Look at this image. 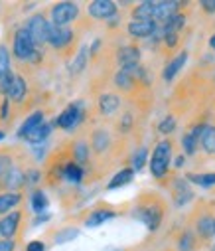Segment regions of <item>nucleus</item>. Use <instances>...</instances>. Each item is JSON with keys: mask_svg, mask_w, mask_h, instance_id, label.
<instances>
[{"mask_svg": "<svg viewBox=\"0 0 215 251\" xmlns=\"http://www.w3.org/2000/svg\"><path fill=\"white\" fill-rule=\"evenodd\" d=\"M49 20H48V14H44V12H36V14H32L28 20H26V24H24V28H26V32L30 34V38L34 40V44H36V48H46L48 46V34H49Z\"/></svg>", "mask_w": 215, "mask_h": 251, "instance_id": "0eeeda50", "label": "nucleus"}, {"mask_svg": "<svg viewBox=\"0 0 215 251\" xmlns=\"http://www.w3.org/2000/svg\"><path fill=\"white\" fill-rule=\"evenodd\" d=\"M24 188H26V168L20 162H16L4 178L2 192H22Z\"/></svg>", "mask_w": 215, "mask_h": 251, "instance_id": "f8f14e48", "label": "nucleus"}, {"mask_svg": "<svg viewBox=\"0 0 215 251\" xmlns=\"http://www.w3.org/2000/svg\"><path fill=\"white\" fill-rule=\"evenodd\" d=\"M87 59H89V48L83 46L81 50H77L75 59H71V64H69V74H71V75H79V74L87 68Z\"/></svg>", "mask_w": 215, "mask_h": 251, "instance_id": "c85d7f7f", "label": "nucleus"}, {"mask_svg": "<svg viewBox=\"0 0 215 251\" xmlns=\"http://www.w3.org/2000/svg\"><path fill=\"white\" fill-rule=\"evenodd\" d=\"M111 143H113L111 133H109L107 129H103V127H101V129H95V131L91 133L89 149H91V152H95V154H103V152H107V151H109Z\"/></svg>", "mask_w": 215, "mask_h": 251, "instance_id": "a211bd4d", "label": "nucleus"}, {"mask_svg": "<svg viewBox=\"0 0 215 251\" xmlns=\"http://www.w3.org/2000/svg\"><path fill=\"white\" fill-rule=\"evenodd\" d=\"M85 168L83 166H79L77 162H73V160H67L65 164H63V170H61V178L65 180V182H69V184H81L83 182V178H85Z\"/></svg>", "mask_w": 215, "mask_h": 251, "instance_id": "5701e85b", "label": "nucleus"}, {"mask_svg": "<svg viewBox=\"0 0 215 251\" xmlns=\"http://www.w3.org/2000/svg\"><path fill=\"white\" fill-rule=\"evenodd\" d=\"M197 145H199V141H195L190 133H186V135L182 137V147H184V152H186V154H195Z\"/></svg>", "mask_w": 215, "mask_h": 251, "instance_id": "4c0bfd02", "label": "nucleus"}, {"mask_svg": "<svg viewBox=\"0 0 215 251\" xmlns=\"http://www.w3.org/2000/svg\"><path fill=\"white\" fill-rule=\"evenodd\" d=\"M186 61H188V51H180L176 57H172L162 70V79L164 81H172L182 72V68L186 66Z\"/></svg>", "mask_w": 215, "mask_h": 251, "instance_id": "aec40b11", "label": "nucleus"}, {"mask_svg": "<svg viewBox=\"0 0 215 251\" xmlns=\"http://www.w3.org/2000/svg\"><path fill=\"white\" fill-rule=\"evenodd\" d=\"M184 162H186V158H184V156H178V158H176V166H178V168H180V166H184Z\"/></svg>", "mask_w": 215, "mask_h": 251, "instance_id": "c03bdc74", "label": "nucleus"}, {"mask_svg": "<svg viewBox=\"0 0 215 251\" xmlns=\"http://www.w3.org/2000/svg\"><path fill=\"white\" fill-rule=\"evenodd\" d=\"M83 121H85V105H83V101H73L59 113L57 119H53V125H55V129L71 133V131H75Z\"/></svg>", "mask_w": 215, "mask_h": 251, "instance_id": "39448f33", "label": "nucleus"}, {"mask_svg": "<svg viewBox=\"0 0 215 251\" xmlns=\"http://www.w3.org/2000/svg\"><path fill=\"white\" fill-rule=\"evenodd\" d=\"M49 206V200L46 196V192L42 188H32L30 192V208L36 212V214H44V210Z\"/></svg>", "mask_w": 215, "mask_h": 251, "instance_id": "cd10ccee", "label": "nucleus"}, {"mask_svg": "<svg viewBox=\"0 0 215 251\" xmlns=\"http://www.w3.org/2000/svg\"><path fill=\"white\" fill-rule=\"evenodd\" d=\"M12 109L14 107L6 97L0 99V123H8L12 119Z\"/></svg>", "mask_w": 215, "mask_h": 251, "instance_id": "c9c22d12", "label": "nucleus"}, {"mask_svg": "<svg viewBox=\"0 0 215 251\" xmlns=\"http://www.w3.org/2000/svg\"><path fill=\"white\" fill-rule=\"evenodd\" d=\"M178 42H180V34H164L160 44H164L166 50H176L178 48Z\"/></svg>", "mask_w": 215, "mask_h": 251, "instance_id": "58836bf2", "label": "nucleus"}, {"mask_svg": "<svg viewBox=\"0 0 215 251\" xmlns=\"http://www.w3.org/2000/svg\"><path fill=\"white\" fill-rule=\"evenodd\" d=\"M87 16L95 22H109L119 16V4L113 0H93L87 4Z\"/></svg>", "mask_w": 215, "mask_h": 251, "instance_id": "1a4fd4ad", "label": "nucleus"}, {"mask_svg": "<svg viewBox=\"0 0 215 251\" xmlns=\"http://www.w3.org/2000/svg\"><path fill=\"white\" fill-rule=\"evenodd\" d=\"M120 105H122L120 95L115 93V91H105V93H101L97 97V113L101 117H113V115H117L120 111Z\"/></svg>", "mask_w": 215, "mask_h": 251, "instance_id": "ddd939ff", "label": "nucleus"}, {"mask_svg": "<svg viewBox=\"0 0 215 251\" xmlns=\"http://www.w3.org/2000/svg\"><path fill=\"white\" fill-rule=\"evenodd\" d=\"M146 160H148V149L146 147H142V149H138L132 156H130V162H132V170L134 172H138V170H142L146 166Z\"/></svg>", "mask_w": 215, "mask_h": 251, "instance_id": "473e14b6", "label": "nucleus"}, {"mask_svg": "<svg viewBox=\"0 0 215 251\" xmlns=\"http://www.w3.org/2000/svg\"><path fill=\"white\" fill-rule=\"evenodd\" d=\"M134 218L140 220L150 231H156L164 220V202L156 194L140 196L134 208Z\"/></svg>", "mask_w": 215, "mask_h": 251, "instance_id": "f257e3e1", "label": "nucleus"}, {"mask_svg": "<svg viewBox=\"0 0 215 251\" xmlns=\"http://www.w3.org/2000/svg\"><path fill=\"white\" fill-rule=\"evenodd\" d=\"M36 44L34 40L30 38V34L26 32L24 26L16 28L14 34H12V40H10V53L12 57H16V61L20 64H28V59L32 57V53L36 51Z\"/></svg>", "mask_w": 215, "mask_h": 251, "instance_id": "423d86ee", "label": "nucleus"}, {"mask_svg": "<svg viewBox=\"0 0 215 251\" xmlns=\"http://www.w3.org/2000/svg\"><path fill=\"white\" fill-rule=\"evenodd\" d=\"M188 180L195 186L201 188H211L215 186V172H207V174H188Z\"/></svg>", "mask_w": 215, "mask_h": 251, "instance_id": "2f4dec72", "label": "nucleus"}, {"mask_svg": "<svg viewBox=\"0 0 215 251\" xmlns=\"http://www.w3.org/2000/svg\"><path fill=\"white\" fill-rule=\"evenodd\" d=\"M199 145L207 154L215 156V125H207L205 127L203 135L199 137Z\"/></svg>", "mask_w": 215, "mask_h": 251, "instance_id": "7c9ffc66", "label": "nucleus"}, {"mask_svg": "<svg viewBox=\"0 0 215 251\" xmlns=\"http://www.w3.org/2000/svg\"><path fill=\"white\" fill-rule=\"evenodd\" d=\"M170 160H172V143L168 139L160 141L154 151H152V158H150V174L156 180H164L170 172Z\"/></svg>", "mask_w": 215, "mask_h": 251, "instance_id": "20e7f679", "label": "nucleus"}, {"mask_svg": "<svg viewBox=\"0 0 215 251\" xmlns=\"http://www.w3.org/2000/svg\"><path fill=\"white\" fill-rule=\"evenodd\" d=\"M24 200L22 192H0V216H6L20 208Z\"/></svg>", "mask_w": 215, "mask_h": 251, "instance_id": "4be33fe9", "label": "nucleus"}, {"mask_svg": "<svg viewBox=\"0 0 215 251\" xmlns=\"http://www.w3.org/2000/svg\"><path fill=\"white\" fill-rule=\"evenodd\" d=\"M209 48L211 50H215V32L211 34V38H209Z\"/></svg>", "mask_w": 215, "mask_h": 251, "instance_id": "a18cd8bd", "label": "nucleus"}, {"mask_svg": "<svg viewBox=\"0 0 215 251\" xmlns=\"http://www.w3.org/2000/svg\"><path fill=\"white\" fill-rule=\"evenodd\" d=\"M152 18H154V2H150V0L134 4L130 10V20H152Z\"/></svg>", "mask_w": 215, "mask_h": 251, "instance_id": "a878e982", "label": "nucleus"}, {"mask_svg": "<svg viewBox=\"0 0 215 251\" xmlns=\"http://www.w3.org/2000/svg\"><path fill=\"white\" fill-rule=\"evenodd\" d=\"M197 243H199V241H197L193 229H184V231H180V235H178L176 247H178V251H195V249H197Z\"/></svg>", "mask_w": 215, "mask_h": 251, "instance_id": "bb28decb", "label": "nucleus"}, {"mask_svg": "<svg viewBox=\"0 0 215 251\" xmlns=\"http://www.w3.org/2000/svg\"><path fill=\"white\" fill-rule=\"evenodd\" d=\"M16 156H14V149H0V192H2V184L6 174L10 172V168L16 164Z\"/></svg>", "mask_w": 215, "mask_h": 251, "instance_id": "b1692460", "label": "nucleus"}, {"mask_svg": "<svg viewBox=\"0 0 215 251\" xmlns=\"http://www.w3.org/2000/svg\"><path fill=\"white\" fill-rule=\"evenodd\" d=\"M2 139H6V131L0 129V141H2Z\"/></svg>", "mask_w": 215, "mask_h": 251, "instance_id": "49530a36", "label": "nucleus"}, {"mask_svg": "<svg viewBox=\"0 0 215 251\" xmlns=\"http://www.w3.org/2000/svg\"><path fill=\"white\" fill-rule=\"evenodd\" d=\"M134 129V117H132V113H122V117L119 119V131L120 133H130Z\"/></svg>", "mask_w": 215, "mask_h": 251, "instance_id": "f704fd0d", "label": "nucleus"}, {"mask_svg": "<svg viewBox=\"0 0 215 251\" xmlns=\"http://www.w3.org/2000/svg\"><path fill=\"white\" fill-rule=\"evenodd\" d=\"M115 216H117V210L109 208L107 204H101V206L93 208V210L87 214V218H85V226H87V227H97V226H101V224L113 220Z\"/></svg>", "mask_w": 215, "mask_h": 251, "instance_id": "dca6fc26", "label": "nucleus"}, {"mask_svg": "<svg viewBox=\"0 0 215 251\" xmlns=\"http://www.w3.org/2000/svg\"><path fill=\"white\" fill-rule=\"evenodd\" d=\"M77 235H79V229H77V227H65V229H61L59 233H55L53 243H67V241H71V239H75Z\"/></svg>", "mask_w": 215, "mask_h": 251, "instance_id": "72a5a7b5", "label": "nucleus"}, {"mask_svg": "<svg viewBox=\"0 0 215 251\" xmlns=\"http://www.w3.org/2000/svg\"><path fill=\"white\" fill-rule=\"evenodd\" d=\"M48 48L53 50L61 57L73 55V51L77 50V32H75V28H71V26H63V28L49 26Z\"/></svg>", "mask_w": 215, "mask_h": 251, "instance_id": "f03ea898", "label": "nucleus"}, {"mask_svg": "<svg viewBox=\"0 0 215 251\" xmlns=\"http://www.w3.org/2000/svg\"><path fill=\"white\" fill-rule=\"evenodd\" d=\"M51 216L49 214H38V218L34 220V226H40V224H44V222H48Z\"/></svg>", "mask_w": 215, "mask_h": 251, "instance_id": "37998d69", "label": "nucleus"}, {"mask_svg": "<svg viewBox=\"0 0 215 251\" xmlns=\"http://www.w3.org/2000/svg\"><path fill=\"white\" fill-rule=\"evenodd\" d=\"M132 178H134V170H132L130 166L120 168V170L111 178V182H109L107 188H109V190H117V188H122V186H126V184H130Z\"/></svg>", "mask_w": 215, "mask_h": 251, "instance_id": "c756f323", "label": "nucleus"}, {"mask_svg": "<svg viewBox=\"0 0 215 251\" xmlns=\"http://www.w3.org/2000/svg\"><path fill=\"white\" fill-rule=\"evenodd\" d=\"M0 251H16V239H0Z\"/></svg>", "mask_w": 215, "mask_h": 251, "instance_id": "ea45409f", "label": "nucleus"}, {"mask_svg": "<svg viewBox=\"0 0 215 251\" xmlns=\"http://www.w3.org/2000/svg\"><path fill=\"white\" fill-rule=\"evenodd\" d=\"M156 30H158V24L154 20H128L126 24V34L134 40L152 38Z\"/></svg>", "mask_w": 215, "mask_h": 251, "instance_id": "4468645a", "label": "nucleus"}, {"mask_svg": "<svg viewBox=\"0 0 215 251\" xmlns=\"http://www.w3.org/2000/svg\"><path fill=\"white\" fill-rule=\"evenodd\" d=\"M193 233H195L197 241H201V243L211 241V239L215 237V216L209 214V212L201 214V216L197 218V222H195Z\"/></svg>", "mask_w": 215, "mask_h": 251, "instance_id": "2eb2a0df", "label": "nucleus"}, {"mask_svg": "<svg viewBox=\"0 0 215 251\" xmlns=\"http://www.w3.org/2000/svg\"><path fill=\"white\" fill-rule=\"evenodd\" d=\"M53 129H55V125H53V121H44L38 129H34L32 133H30V137L26 139L32 147H38V145H46L48 143V139L51 137V133H53Z\"/></svg>", "mask_w": 215, "mask_h": 251, "instance_id": "412c9836", "label": "nucleus"}, {"mask_svg": "<svg viewBox=\"0 0 215 251\" xmlns=\"http://www.w3.org/2000/svg\"><path fill=\"white\" fill-rule=\"evenodd\" d=\"M207 14H215V0H205V2L199 4Z\"/></svg>", "mask_w": 215, "mask_h": 251, "instance_id": "79ce46f5", "label": "nucleus"}, {"mask_svg": "<svg viewBox=\"0 0 215 251\" xmlns=\"http://www.w3.org/2000/svg\"><path fill=\"white\" fill-rule=\"evenodd\" d=\"M211 251H215V247H213V249H211Z\"/></svg>", "mask_w": 215, "mask_h": 251, "instance_id": "09e8293b", "label": "nucleus"}, {"mask_svg": "<svg viewBox=\"0 0 215 251\" xmlns=\"http://www.w3.org/2000/svg\"><path fill=\"white\" fill-rule=\"evenodd\" d=\"M26 251H46V243L40 241V239H34L26 245Z\"/></svg>", "mask_w": 215, "mask_h": 251, "instance_id": "a19ab883", "label": "nucleus"}, {"mask_svg": "<svg viewBox=\"0 0 215 251\" xmlns=\"http://www.w3.org/2000/svg\"><path fill=\"white\" fill-rule=\"evenodd\" d=\"M174 202H176V206H184V204H188L191 198H193V192H191V188H190V184L186 182V180H176L174 182Z\"/></svg>", "mask_w": 215, "mask_h": 251, "instance_id": "393cba45", "label": "nucleus"}, {"mask_svg": "<svg viewBox=\"0 0 215 251\" xmlns=\"http://www.w3.org/2000/svg\"><path fill=\"white\" fill-rule=\"evenodd\" d=\"M81 16V8L77 2H69V0H63V2H53L48 10V20L51 26H71L77 18Z\"/></svg>", "mask_w": 215, "mask_h": 251, "instance_id": "7ed1b4c3", "label": "nucleus"}, {"mask_svg": "<svg viewBox=\"0 0 215 251\" xmlns=\"http://www.w3.org/2000/svg\"><path fill=\"white\" fill-rule=\"evenodd\" d=\"M176 131V119L174 117H166V119H162L160 121V125H158V133L160 135H172Z\"/></svg>", "mask_w": 215, "mask_h": 251, "instance_id": "e433bc0d", "label": "nucleus"}, {"mask_svg": "<svg viewBox=\"0 0 215 251\" xmlns=\"http://www.w3.org/2000/svg\"><path fill=\"white\" fill-rule=\"evenodd\" d=\"M182 2H174V0H168V2H154V22L160 26L164 24L168 18H172L174 14H180Z\"/></svg>", "mask_w": 215, "mask_h": 251, "instance_id": "6ab92c4d", "label": "nucleus"}, {"mask_svg": "<svg viewBox=\"0 0 215 251\" xmlns=\"http://www.w3.org/2000/svg\"><path fill=\"white\" fill-rule=\"evenodd\" d=\"M30 95V85H28V79L18 74V72H12L8 81H6V99L12 103V105H22L26 103Z\"/></svg>", "mask_w": 215, "mask_h": 251, "instance_id": "6e6552de", "label": "nucleus"}, {"mask_svg": "<svg viewBox=\"0 0 215 251\" xmlns=\"http://www.w3.org/2000/svg\"><path fill=\"white\" fill-rule=\"evenodd\" d=\"M24 218H26V212L22 208L0 218V239H14L20 231V226H22Z\"/></svg>", "mask_w": 215, "mask_h": 251, "instance_id": "9d476101", "label": "nucleus"}, {"mask_svg": "<svg viewBox=\"0 0 215 251\" xmlns=\"http://www.w3.org/2000/svg\"><path fill=\"white\" fill-rule=\"evenodd\" d=\"M109 251H126V249H109Z\"/></svg>", "mask_w": 215, "mask_h": 251, "instance_id": "de8ad7c7", "label": "nucleus"}, {"mask_svg": "<svg viewBox=\"0 0 215 251\" xmlns=\"http://www.w3.org/2000/svg\"><path fill=\"white\" fill-rule=\"evenodd\" d=\"M115 61L119 70H128L134 66H140V48L134 44H122L115 51Z\"/></svg>", "mask_w": 215, "mask_h": 251, "instance_id": "9b49d317", "label": "nucleus"}, {"mask_svg": "<svg viewBox=\"0 0 215 251\" xmlns=\"http://www.w3.org/2000/svg\"><path fill=\"white\" fill-rule=\"evenodd\" d=\"M46 121V115H44V111H32L26 119H24V123L20 125V129L16 131V137L20 139V141H26L28 137H30V133L34 131V129H38L40 125Z\"/></svg>", "mask_w": 215, "mask_h": 251, "instance_id": "f3484780", "label": "nucleus"}]
</instances>
